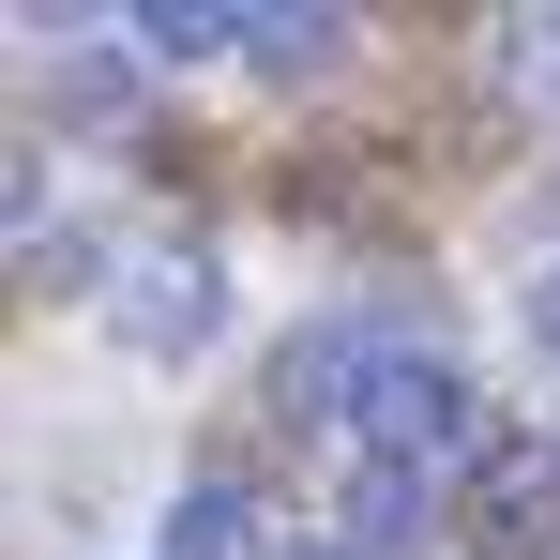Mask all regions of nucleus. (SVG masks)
Segmentation results:
<instances>
[{"mask_svg":"<svg viewBox=\"0 0 560 560\" xmlns=\"http://www.w3.org/2000/svg\"><path fill=\"white\" fill-rule=\"evenodd\" d=\"M46 106H61V121H121V106H137V77H121L106 46H77V61L46 77Z\"/></svg>","mask_w":560,"mask_h":560,"instance_id":"6e6552de","label":"nucleus"},{"mask_svg":"<svg viewBox=\"0 0 560 560\" xmlns=\"http://www.w3.org/2000/svg\"><path fill=\"white\" fill-rule=\"evenodd\" d=\"M469 546H485V560H546L560 546V440H500V455H485Z\"/></svg>","mask_w":560,"mask_h":560,"instance_id":"7ed1b4c3","label":"nucleus"},{"mask_svg":"<svg viewBox=\"0 0 560 560\" xmlns=\"http://www.w3.org/2000/svg\"><path fill=\"white\" fill-rule=\"evenodd\" d=\"M500 77H530V92H560V15H515V31H500Z\"/></svg>","mask_w":560,"mask_h":560,"instance_id":"1a4fd4ad","label":"nucleus"},{"mask_svg":"<svg viewBox=\"0 0 560 560\" xmlns=\"http://www.w3.org/2000/svg\"><path fill=\"white\" fill-rule=\"evenodd\" d=\"M106 334H121L137 364H183V349L228 334V273H212V258H137L121 303H106Z\"/></svg>","mask_w":560,"mask_h":560,"instance_id":"f03ea898","label":"nucleus"},{"mask_svg":"<svg viewBox=\"0 0 560 560\" xmlns=\"http://www.w3.org/2000/svg\"><path fill=\"white\" fill-rule=\"evenodd\" d=\"M530 349L560 364V258H546V288H530Z\"/></svg>","mask_w":560,"mask_h":560,"instance_id":"9b49d317","label":"nucleus"},{"mask_svg":"<svg viewBox=\"0 0 560 560\" xmlns=\"http://www.w3.org/2000/svg\"><path fill=\"white\" fill-rule=\"evenodd\" d=\"M273 560H364L349 530H273Z\"/></svg>","mask_w":560,"mask_h":560,"instance_id":"9d476101","label":"nucleus"},{"mask_svg":"<svg viewBox=\"0 0 560 560\" xmlns=\"http://www.w3.org/2000/svg\"><path fill=\"white\" fill-rule=\"evenodd\" d=\"M349 46H364V15H243V61L288 77V92H303V77H334Z\"/></svg>","mask_w":560,"mask_h":560,"instance_id":"423d86ee","label":"nucleus"},{"mask_svg":"<svg viewBox=\"0 0 560 560\" xmlns=\"http://www.w3.org/2000/svg\"><path fill=\"white\" fill-rule=\"evenodd\" d=\"M334 530H349L364 560H409L424 530H440V485H424V469H394V455H364V485H349V515H334Z\"/></svg>","mask_w":560,"mask_h":560,"instance_id":"20e7f679","label":"nucleus"},{"mask_svg":"<svg viewBox=\"0 0 560 560\" xmlns=\"http://www.w3.org/2000/svg\"><path fill=\"white\" fill-rule=\"evenodd\" d=\"M349 424H364L394 469H440V455H469V440H485V394H469L440 349H378L364 394H349ZM485 455H500V440H485Z\"/></svg>","mask_w":560,"mask_h":560,"instance_id":"f257e3e1","label":"nucleus"},{"mask_svg":"<svg viewBox=\"0 0 560 560\" xmlns=\"http://www.w3.org/2000/svg\"><path fill=\"white\" fill-rule=\"evenodd\" d=\"M167 560H273V530H258L243 485H183L167 500Z\"/></svg>","mask_w":560,"mask_h":560,"instance_id":"39448f33","label":"nucleus"},{"mask_svg":"<svg viewBox=\"0 0 560 560\" xmlns=\"http://www.w3.org/2000/svg\"><path fill=\"white\" fill-rule=\"evenodd\" d=\"M137 46H152V61H212V46H243V15H228V0H152Z\"/></svg>","mask_w":560,"mask_h":560,"instance_id":"0eeeda50","label":"nucleus"}]
</instances>
